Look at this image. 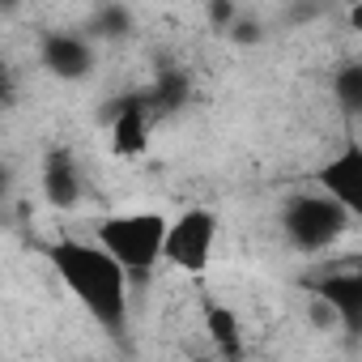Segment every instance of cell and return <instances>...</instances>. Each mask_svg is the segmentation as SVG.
<instances>
[{"instance_id": "obj_1", "label": "cell", "mask_w": 362, "mask_h": 362, "mask_svg": "<svg viewBox=\"0 0 362 362\" xmlns=\"http://www.w3.org/2000/svg\"><path fill=\"white\" fill-rule=\"evenodd\" d=\"M43 256L56 269V277L73 290V298L98 320V328H107L111 337L128 328V273L98 243L56 239L43 247Z\"/></svg>"}, {"instance_id": "obj_2", "label": "cell", "mask_w": 362, "mask_h": 362, "mask_svg": "<svg viewBox=\"0 0 362 362\" xmlns=\"http://www.w3.org/2000/svg\"><path fill=\"white\" fill-rule=\"evenodd\" d=\"M162 235H166V218L136 209V214H111L94 226V243L128 273V281H145L158 269V252H162Z\"/></svg>"}, {"instance_id": "obj_3", "label": "cell", "mask_w": 362, "mask_h": 362, "mask_svg": "<svg viewBox=\"0 0 362 362\" xmlns=\"http://www.w3.org/2000/svg\"><path fill=\"white\" fill-rule=\"evenodd\" d=\"M354 222H358V214H349V209H345L341 201H332L328 192L290 197L286 209H281L286 239H290V247H298V252H324V247H332Z\"/></svg>"}, {"instance_id": "obj_4", "label": "cell", "mask_w": 362, "mask_h": 362, "mask_svg": "<svg viewBox=\"0 0 362 362\" xmlns=\"http://www.w3.org/2000/svg\"><path fill=\"white\" fill-rule=\"evenodd\" d=\"M218 243V214L214 209H184L175 222H166L158 264H170L179 273H205Z\"/></svg>"}, {"instance_id": "obj_5", "label": "cell", "mask_w": 362, "mask_h": 362, "mask_svg": "<svg viewBox=\"0 0 362 362\" xmlns=\"http://www.w3.org/2000/svg\"><path fill=\"white\" fill-rule=\"evenodd\" d=\"M303 286L337 311V324L345 332H362V269L354 260L341 269H324L320 277H307Z\"/></svg>"}, {"instance_id": "obj_6", "label": "cell", "mask_w": 362, "mask_h": 362, "mask_svg": "<svg viewBox=\"0 0 362 362\" xmlns=\"http://www.w3.org/2000/svg\"><path fill=\"white\" fill-rule=\"evenodd\" d=\"M315 188L362 218V149H358V141H349L337 158H328L315 170Z\"/></svg>"}, {"instance_id": "obj_7", "label": "cell", "mask_w": 362, "mask_h": 362, "mask_svg": "<svg viewBox=\"0 0 362 362\" xmlns=\"http://www.w3.org/2000/svg\"><path fill=\"white\" fill-rule=\"evenodd\" d=\"M39 60H43V69H47L56 81H86V77L94 73V43H90L86 35L56 30V35L43 39Z\"/></svg>"}, {"instance_id": "obj_8", "label": "cell", "mask_w": 362, "mask_h": 362, "mask_svg": "<svg viewBox=\"0 0 362 362\" xmlns=\"http://www.w3.org/2000/svg\"><path fill=\"white\" fill-rule=\"evenodd\" d=\"M107 128H111V153L115 158H141L149 149V128H153V115L145 107V94H128L124 111Z\"/></svg>"}, {"instance_id": "obj_9", "label": "cell", "mask_w": 362, "mask_h": 362, "mask_svg": "<svg viewBox=\"0 0 362 362\" xmlns=\"http://www.w3.org/2000/svg\"><path fill=\"white\" fill-rule=\"evenodd\" d=\"M43 197L56 209H77L81 201V170L69 149H52L43 158Z\"/></svg>"}, {"instance_id": "obj_10", "label": "cell", "mask_w": 362, "mask_h": 362, "mask_svg": "<svg viewBox=\"0 0 362 362\" xmlns=\"http://www.w3.org/2000/svg\"><path fill=\"white\" fill-rule=\"evenodd\" d=\"M188 98H192V77H188V69H179V64H162L153 90H145V107H149L153 119H166L175 111H184Z\"/></svg>"}, {"instance_id": "obj_11", "label": "cell", "mask_w": 362, "mask_h": 362, "mask_svg": "<svg viewBox=\"0 0 362 362\" xmlns=\"http://www.w3.org/2000/svg\"><path fill=\"white\" fill-rule=\"evenodd\" d=\"M205 332H209V341H214L218 354L243 358V324H239V315H235L226 303L205 298Z\"/></svg>"}, {"instance_id": "obj_12", "label": "cell", "mask_w": 362, "mask_h": 362, "mask_svg": "<svg viewBox=\"0 0 362 362\" xmlns=\"http://www.w3.org/2000/svg\"><path fill=\"white\" fill-rule=\"evenodd\" d=\"M332 98L345 111V119H358L362 115V64L358 60H345L332 73Z\"/></svg>"}, {"instance_id": "obj_13", "label": "cell", "mask_w": 362, "mask_h": 362, "mask_svg": "<svg viewBox=\"0 0 362 362\" xmlns=\"http://www.w3.org/2000/svg\"><path fill=\"white\" fill-rule=\"evenodd\" d=\"M128 30H132V13H128V5H119V0H111V5H98V9L90 13V39L115 43V39H124Z\"/></svg>"}, {"instance_id": "obj_14", "label": "cell", "mask_w": 362, "mask_h": 362, "mask_svg": "<svg viewBox=\"0 0 362 362\" xmlns=\"http://www.w3.org/2000/svg\"><path fill=\"white\" fill-rule=\"evenodd\" d=\"M226 39L235 43V47H256V43H264V26L256 22V18H235L230 26H226Z\"/></svg>"}, {"instance_id": "obj_15", "label": "cell", "mask_w": 362, "mask_h": 362, "mask_svg": "<svg viewBox=\"0 0 362 362\" xmlns=\"http://www.w3.org/2000/svg\"><path fill=\"white\" fill-rule=\"evenodd\" d=\"M239 18V0H209V26L218 35H226V26Z\"/></svg>"}, {"instance_id": "obj_16", "label": "cell", "mask_w": 362, "mask_h": 362, "mask_svg": "<svg viewBox=\"0 0 362 362\" xmlns=\"http://www.w3.org/2000/svg\"><path fill=\"white\" fill-rule=\"evenodd\" d=\"M311 324H315V328H328V324H337V311H332L324 298H315V294H311Z\"/></svg>"}, {"instance_id": "obj_17", "label": "cell", "mask_w": 362, "mask_h": 362, "mask_svg": "<svg viewBox=\"0 0 362 362\" xmlns=\"http://www.w3.org/2000/svg\"><path fill=\"white\" fill-rule=\"evenodd\" d=\"M13 103V73L9 64H0V107H9Z\"/></svg>"}, {"instance_id": "obj_18", "label": "cell", "mask_w": 362, "mask_h": 362, "mask_svg": "<svg viewBox=\"0 0 362 362\" xmlns=\"http://www.w3.org/2000/svg\"><path fill=\"white\" fill-rule=\"evenodd\" d=\"M9 192V166H0V197Z\"/></svg>"}, {"instance_id": "obj_19", "label": "cell", "mask_w": 362, "mask_h": 362, "mask_svg": "<svg viewBox=\"0 0 362 362\" xmlns=\"http://www.w3.org/2000/svg\"><path fill=\"white\" fill-rule=\"evenodd\" d=\"M22 0H0V13H9V9H18Z\"/></svg>"}, {"instance_id": "obj_20", "label": "cell", "mask_w": 362, "mask_h": 362, "mask_svg": "<svg viewBox=\"0 0 362 362\" xmlns=\"http://www.w3.org/2000/svg\"><path fill=\"white\" fill-rule=\"evenodd\" d=\"M345 5H362V0H345Z\"/></svg>"}]
</instances>
